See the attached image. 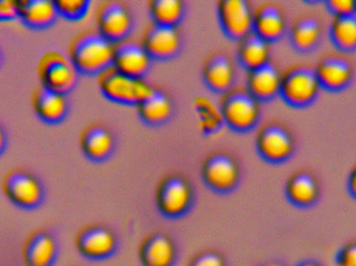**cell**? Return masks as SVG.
I'll use <instances>...</instances> for the list:
<instances>
[{
    "label": "cell",
    "mask_w": 356,
    "mask_h": 266,
    "mask_svg": "<svg viewBox=\"0 0 356 266\" xmlns=\"http://www.w3.org/2000/svg\"><path fill=\"white\" fill-rule=\"evenodd\" d=\"M115 44L97 29L81 31L71 41L68 56L79 74L97 77L113 66Z\"/></svg>",
    "instance_id": "1"
},
{
    "label": "cell",
    "mask_w": 356,
    "mask_h": 266,
    "mask_svg": "<svg viewBox=\"0 0 356 266\" xmlns=\"http://www.w3.org/2000/svg\"><path fill=\"white\" fill-rule=\"evenodd\" d=\"M219 106L224 125L234 133H250L261 120V102L246 88H234L222 95Z\"/></svg>",
    "instance_id": "2"
},
{
    "label": "cell",
    "mask_w": 356,
    "mask_h": 266,
    "mask_svg": "<svg viewBox=\"0 0 356 266\" xmlns=\"http://www.w3.org/2000/svg\"><path fill=\"white\" fill-rule=\"evenodd\" d=\"M321 89L313 65L297 63L282 72L280 96L293 108H305L313 103Z\"/></svg>",
    "instance_id": "3"
},
{
    "label": "cell",
    "mask_w": 356,
    "mask_h": 266,
    "mask_svg": "<svg viewBox=\"0 0 356 266\" xmlns=\"http://www.w3.org/2000/svg\"><path fill=\"white\" fill-rule=\"evenodd\" d=\"M97 85L104 98L123 106H137L156 90L145 78L127 76L113 66L98 75Z\"/></svg>",
    "instance_id": "4"
},
{
    "label": "cell",
    "mask_w": 356,
    "mask_h": 266,
    "mask_svg": "<svg viewBox=\"0 0 356 266\" xmlns=\"http://www.w3.org/2000/svg\"><path fill=\"white\" fill-rule=\"evenodd\" d=\"M194 203V186L184 175L166 176L156 188V208L165 219H181L190 213Z\"/></svg>",
    "instance_id": "5"
},
{
    "label": "cell",
    "mask_w": 356,
    "mask_h": 266,
    "mask_svg": "<svg viewBox=\"0 0 356 266\" xmlns=\"http://www.w3.org/2000/svg\"><path fill=\"white\" fill-rule=\"evenodd\" d=\"M2 190L14 206L33 211L45 202L46 190L39 177L26 169H12L2 180Z\"/></svg>",
    "instance_id": "6"
},
{
    "label": "cell",
    "mask_w": 356,
    "mask_h": 266,
    "mask_svg": "<svg viewBox=\"0 0 356 266\" xmlns=\"http://www.w3.org/2000/svg\"><path fill=\"white\" fill-rule=\"evenodd\" d=\"M201 179L218 194H232L241 181L238 160L225 151H216L205 157L200 169Z\"/></svg>",
    "instance_id": "7"
},
{
    "label": "cell",
    "mask_w": 356,
    "mask_h": 266,
    "mask_svg": "<svg viewBox=\"0 0 356 266\" xmlns=\"http://www.w3.org/2000/svg\"><path fill=\"white\" fill-rule=\"evenodd\" d=\"M41 87L67 96L79 83V73L69 56L60 51H47L38 64Z\"/></svg>",
    "instance_id": "8"
},
{
    "label": "cell",
    "mask_w": 356,
    "mask_h": 266,
    "mask_svg": "<svg viewBox=\"0 0 356 266\" xmlns=\"http://www.w3.org/2000/svg\"><path fill=\"white\" fill-rule=\"evenodd\" d=\"M255 148L259 157L267 163H286L294 154L296 140L286 125L277 121L266 123L257 131Z\"/></svg>",
    "instance_id": "9"
},
{
    "label": "cell",
    "mask_w": 356,
    "mask_h": 266,
    "mask_svg": "<svg viewBox=\"0 0 356 266\" xmlns=\"http://www.w3.org/2000/svg\"><path fill=\"white\" fill-rule=\"evenodd\" d=\"M97 31L112 43L129 39L134 28V17L127 3L119 0L102 2L96 12Z\"/></svg>",
    "instance_id": "10"
},
{
    "label": "cell",
    "mask_w": 356,
    "mask_h": 266,
    "mask_svg": "<svg viewBox=\"0 0 356 266\" xmlns=\"http://www.w3.org/2000/svg\"><path fill=\"white\" fill-rule=\"evenodd\" d=\"M79 254L90 261L110 259L118 250V238L111 228L102 225H90L81 229L75 238Z\"/></svg>",
    "instance_id": "11"
},
{
    "label": "cell",
    "mask_w": 356,
    "mask_h": 266,
    "mask_svg": "<svg viewBox=\"0 0 356 266\" xmlns=\"http://www.w3.org/2000/svg\"><path fill=\"white\" fill-rule=\"evenodd\" d=\"M220 28L232 41L238 42L253 31V10L246 0H221L217 3Z\"/></svg>",
    "instance_id": "12"
},
{
    "label": "cell",
    "mask_w": 356,
    "mask_h": 266,
    "mask_svg": "<svg viewBox=\"0 0 356 266\" xmlns=\"http://www.w3.org/2000/svg\"><path fill=\"white\" fill-rule=\"evenodd\" d=\"M315 71L322 88L338 92L350 85L355 77V67L345 52L330 51L319 58Z\"/></svg>",
    "instance_id": "13"
},
{
    "label": "cell",
    "mask_w": 356,
    "mask_h": 266,
    "mask_svg": "<svg viewBox=\"0 0 356 266\" xmlns=\"http://www.w3.org/2000/svg\"><path fill=\"white\" fill-rule=\"evenodd\" d=\"M141 44L152 60H170L181 51L182 35L178 27L152 22L144 31Z\"/></svg>",
    "instance_id": "14"
},
{
    "label": "cell",
    "mask_w": 356,
    "mask_h": 266,
    "mask_svg": "<svg viewBox=\"0 0 356 266\" xmlns=\"http://www.w3.org/2000/svg\"><path fill=\"white\" fill-rule=\"evenodd\" d=\"M152 62L141 43L127 39L115 44L113 67L122 74L134 78H145Z\"/></svg>",
    "instance_id": "15"
},
{
    "label": "cell",
    "mask_w": 356,
    "mask_h": 266,
    "mask_svg": "<svg viewBox=\"0 0 356 266\" xmlns=\"http://www.w3.org/2000/svg\"><path fill=\"white\" fill-rule=\"evenodd\" d=\"M202 81L207 89L224 95L234 89L236 83V67L232 58L224 52L209 54L202 65Z\"/></svg>",
    "instance_id": "16"
},
{
    "label": "cell",
    "mask_w": 356,
    "mask_h": 266,
    "mask_svg": "<svg viewBox=\"0 0 356 266\" xmlns=\"http://www.w3.org/2000/svg\"><path fill=\"white\" fill-rule=\"evenodd\" d=\"M288 29L284 8L276 2L259 4L253 14V33L269 43L278 41Z\"/></svg>",
    "instance_id": "17"
},
{
    "label": "cell",
    "mask_w": 356,
    "mask_h": 266,
    "mask_svg": "<svg viewBox=\"0 0 356 266\" xmlns=\"http://www.w3.org/2000/svg\"><path fill=\"white\" fill-rule=\"evenodd\" d=\"M284 192L291 204L299 208H309L319 200L321 185L313 172L299 169L286 180Z\"/></svg>",
    "instance_id": "18"
},
{
    "label": "cell",
    "mask_w": 356,
    "mask_h": 266,
    "mask_svg": "<svg viewBox=\"0 0 356 266\" xmlns=\"http://www.w3.org/2000/svg\"><path fill=\"white\" fill-rule=\"evenodd\" d=\"M177 258L175 240L163 232L148 235L139 248L140 263L143 266H175Z\"/></svg>",
    "instance_id": "19"
},
{
    "label": "cell",
    "mask_w": 356,
    "mask_h": 266,
    "mask_svg": "<svg viewBox=\"0 0 356 266\" xmlns=\"http://www.w3.org/2000/svg\"><path fill=\"white\" fill-rule=\"evenodd\" d=\"M60 255L56 235L48 230L33 232L25 242L23 259L26 266H54Z\"/></svg>",
    "instance_id": "20"
},
{
    "label": "cell",
    "mask_w": 356,
    "mask_h": 266,
    "mask_svg": "<svg viewBox=\"0 0 356 266\" xmlns=\"http://www.w3.org/2000/svg\"><path fill=\"white\" fill-rule=\"evenodd\" d=\"M79 146L86 158L93 163H104L114 153L116 140L108 127L95 123L81 131Z\"/></svg>",
    "instance_id": "21"
},
{
    "label": "cell",
    "mask_w": 356,
    "mask_h": 266,
    "mask_svg": "<svg viewBox=\"0 0 356 266\" xmlns=\"http://www.w3.org/2000/svg\"><path fill=\"white\" fill-rule=\"evenodd\" d=\"M31 103L35 116L45 124H60L68 116L67 96L50 91L41 85L33 92Z\"/></svg>",
    "instance_id": "22"
},
{
    "label": "cell",
    "mask_w": 356,
    "mask_h": 266,
    "mask_svg": "<svg viewBox=\"0 0 356 266\" xmlns=\"http://www.w3.org/2000/svg\"><path fill=\"white\" fill-rule=\"evenodd\" d=\"M282 72L273 63L249 71L246 79V90L261 102H269L280 96Z\"/></svg>",
    "instance_id": "23"
},
{
    "label": "cell",
    "mask_w": 356,
    "mask_h": 266,
    "mask_svg": "<svg viewBox=\"0 0 356 266\" xmlns=\"http://www.w3.org/2000/svg\"><path fill=\"white\" fill-rule=\"evenodd\" d=\"M18 19L31 29L43 31L58 21L56 2L49 0H19L16 1Z\"/></svg>",
    "instance_id": "24"
},
{
    "label": "cell",
    "mask_w": 356,
    "mask_h": 266,
    "mask_svg": "<svg viewBox=\"0 0 356 266\" xmlns=\"http://www.w3.org/2000/svg\"><path fill=\"white\" fill-rule=\"evenodd\" d=\"M323 26L316 15L305 13L293 21L289 31L291 44L300 52L312 51L321 41Z\"/></svg>",
    "instance_id": "25"
},
{
    "label": "cell",
    "mask_w": 356,
    "mask_h": 266,
    "mask_svg": "<svg viewBox=\"0 0 356 266\" xmlns=\"http://www.w3.org/2000/svg\"><path fill=\"white\" fill-rule=\"evenodd\" d=\"M136 108L142 122L152 127L166 124L172 118L175 113L172 98L162 90H154L149 97L146 98Z\"/></svg>",
    "instance_id": "26"
},
{
    "label": "cell",
    "mask_w": 356,
    "mask_h": 266,
    "mask_svg": "<svg viewBox=\"0 0 356 266\" xmlns=\"http://www.w3.org/2000/svg\"><path fill=\"white\" fill-rule=\"evenodd\" d=\"M236 43V60L247 72L271 62V43L253 31Z\"/></svg>",
    "instance_id": "27"
},
{
    "label": "cell",
    "mask_w": 356,
    "mask_h": 266,
    "mask_svg": "<svg viewBox=\"0 0 356 266\" xmlns=\"http://www.w3.org/2000/svg\"><path fill=\"white\" fill-rule=\"evenodd\" d=\"M330 37L339 51L356 50V13L346 16H332L330 24Z\"/></svg>",
    "instance_id": "28"
},
{
    "label": "cell",
    "mask_w": 356,
    "mask_h": 266,
    "mask_svg": "<svg viewBox=\"0 0 356 266\" xmlns=\"http://www.w3.org/2000/svg\"><path fill=\"white\" fill-rule=\"evenodd\" d=\"M193 104L199 131L205 135L217 133L224 125L220 106L207 96H197Z\"/></svg>",
    "instance_id": "29"
},
{
    "label": "cell",
    "mask_w": 356,
    "mask_h": 266,
    "mask_svg": "<svg viewBox=\"0 0 356 266\" xmlns=\"http://www.w3.org/2000/svg\"><path fill=\"white\" fill-rule=\"evenodd\" d=\"M186 3L181 0H152L149 15L152 23L163 26L178 27L186 16Z\"/></svg>",
    "instance_id": "30"
},
{
    "label": "cell",
    "mask_w": 356,
    "mask_h": 266,
    "mask_svg": "<svg viewBox=\"0 0 356 266\" xmlns=\"http://www.w3.org/2000/svg\"><path fill=\"white\" fill-rule=\"evenodd\" d=\"M54 2L60 17L70 21L83 20L91 8L89 0H58Z\"/></svg>",
    "instance_id": "31"
},
{
    "label": "cell",
    "mask_w": 356,
    "mask_h": 266,
    "mask_svg": "<svg viewBox=\"0 0 356 266\" xmlns=\"http://www.w3.org/2000/svg\"><path fill=\"white\" fill-rule=\"evenodd\" d=\"M188 266H226V260L217 251L207 250L195 255Z\"/></svg>",
    "instance_id": "32"
},
{
    "label": "cell",
    "mask_w": 356,
    "mask_h": 266,
    "mask_svg": "<svg viewBox=\"0 0 356 266\" xmlns=\"http://www.w3.org/2000/svg\"><path fill=\"white\" fill-rule=\"evenodd\" d=\"M325 4L332 16H346L356 13L355 0H328Z\"/></svg>",
    "instance_id": "33"
},
{
    "label": "cell",
    "mask_w": 356,
    "mask_h": 266,
    "mask_svg": "<svg viewBox=\"0 0 356 266\" xmlns=\"http://www.w3.org/2000/svg\"><path fill=\"white\" fill-rule=\"evenodd\" d=\"M337 266H356V242H348L339 251Z\"/></svg>",
    "instance_id": "34"
},
{
    "label": "cell",
    "mask_w": 356,
    "mask_h": 266,
    "mask_svg": "<svg viewBox=\"0 0 356 266\" xmlns=\"http://www.w3.org/2000/svg\"><path fill=\"white\" fill-rule=\"evenodd\" d=\"M18 18L16 1H0V21H10Z\"/></svg>",
    "instance_id": "35"
},
{
    "label": "cell",
    "mask_w": 356,
    "mask_h": 266,
    "mask_svg": "<svg viewBox=\"0 0 356 266\" xmlns=\"http://www.w3.org/2000/svg\"><path fill=\"white\" fill-rule=\"evenodd\" d=\"M347 186H348V190L351 196L356 199V165L353 167V169H351L350 173H349Z\"/></svg>",
    "instance_id": "36"
},
{
    "label": "cell",
    "mask_w": 356,
    "mask_h": 266,
    "mask_svg": "<svg viewBox=\"0 0 356 266\" xmlns=\"http://www.w3.org/2000/svg\"><path fill=\"white\" fill-rule=\"evenodd\" d=\"M6 146H8V135H6L3 127L0 125V156H1L4 151H6Z\"/></svg>",
    "instance_id": "37"
},
{
    "label": "cell",
    "mask_w": 356,
    "mask_h": 266,
    "mask_svg": "<svg viewBox=\"0 0 356 266\" xmlns=\"http://www.w3.org/2000/svg\"><path fill=\"white\" fill-rule=\"evenodd\" d=\"M297 266H322L319 263H316L314 260L303 261V263H299Z\"/></svg>",
    "instance_id": "38"
},
{
    "label": "cell",
    "mask_w": 356,
    "mask_h": 266,
    "mask_svg": "<svg viewBox=\"0 0 356 266\" xmlns=\"http://www.w3.org/2000/svg\"><path fill=\"white\" fill-rule=\"evenodd\" d=\"M261 266H284L282 263H277V261H271V263H265V265Z\"/></svg>",
    "instance_id": "39"
},
{
    "label": "cell",
    "mask_w": 356,
    "mask_h": 266,
    "mask_svg": "<svg viewBox=\"0 0 356 266\" xmlns=\"http://www.w3.org/2000/svg\"><path fill=\"white\" fill-rule=\"evenodd\" d=\"M3 63H4L3 53H2V50L0 49V70H1L2 66H3Z\"/></svg>",
    "instance_id": "40"
},
{
    "label": "cell",
    "mask_w": 356,
    "mask_h": 266,
    "mask_svg": "<svg viewBox=\"0 0 356 266\" xmlns=\"http://www.w3.org/2000/svg\"><path fill=\"white\" fill-rule=\"evenodd\" d=\"M356 2V1H355Z\"/></svg>",
    "instance_id": "41"
}]
</instances>
